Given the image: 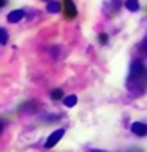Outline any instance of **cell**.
I'll return each instance as SVG.
<instances>
[{
    "mask_svg": "<svg viewBox=\"0 0 147 152\" xmlns=\"http://www.w3.org/2000/svg\"><path fill=\"white\" fill-rule=\"evenodd\" d=\"M143 73H145V64L140 59H135L131 63V68H129V81H127V84L129 86H135L143 77Z\"/></svg>",
    "mask_w": 147,
    "mask_h": 152,
    "instance_id": "obj_1",
    "label": "cell"
},
{
    "mask_svg": "<svg viewBox=\"0 0 147 152\" xmlns=\"http://www.w3.org/2000/svg\"><path fill=\"white\" fill-rule=\"evenodd\" d=\"M63 13H65V16L68 18V20H72V18H76V15H77V9H76V4H74V0H63Z\"/></svg>",
    "mask_w": 147,
    "mask_h": 152,
    "instance_id": "obj_2",
    "label": "cell"
},
{
    "mask_svg": "<svg viewBox=\"0 0 147 152\" xmlns=\"http://www.w3.org/2000/svg\"><path fill=\"white\" fill-rule=\"evenodd\" d=\"M65 136V129H57V131H54L49 138H47V141H45V148H52L56 143H59V140Z\"/></svg>",
    "mask_w": 147,
    "mask_h": 152,
    "instance_id": "obj_3",
    "label": "cell"
},
{
    "mask_svg": "<svg viewBox=\"0 0 147 152\" xmlns=\"http://www.w3.org/2000/svg\"><path fill=\"white\" fill-rule=\"evenodd\" d=\"M24 16H25V11H24V9H15V11H11V13L7 15V20H9L11 23H18V22L24 20Z\"/></svg>",
    "mask_w": 147,
    "mask_h": 152,
    "instance_id": "obj_4",
    "label": "cell"
},
{
    "mask_svg": "<svg viewBox=\"0 0 147 152\" xmlns=\"http://www.w3.org/2000/svg\"><path fill=\"white\" fill-rule=\"evenodd\" d=\"M131 131L136 136H145L147 134V125L142 124V122H135V124H131Z\"/></svg>",
    "mask_w": 147,
    "mask_h": 152,
    "instance_id": "obj_5",
    "label": "cell"
},
{
    "mask_svg": "<svg viewBox=\"0 0 147 152\" xmlns=\"http://www.w3.org/2000/svg\"><path fill=\"white\" fill-rule=\"evenodd\" d=\"M61 9H63V6H61L59 2H56V0H49V6H47V11H49V13L56 15V13H59Z\"/></svg>",
    "mask_w": 147,
    "mask_h": 152,
    "instance_id": "obj_6",
    "label": "cell"
},
{
    "mask_svg": "<svg viewBox=\"0 0 147 152\" xmlns=\"http://www.w3.org/2000/svg\"><path fill=\"white\" fill-rule=\"evenodd\" d=\"M126 7H127L131 13L140 11V4H138V0H126Z\"/></svg>",
    "mask_w": 147,
    "mask_h": 152,
    "instance_id": "obj_7",
    "label": "cell"
},
{
    "mask_svg": "<svg viewBox=\"0 0 147 152\" xmlns=\"http://www.w3.org/2000/svg\"><path fill=\"white\" fill-rule=\"evenodd\" d=\"M63 104H65L66 107H74V106L77 104V97H76V95H68V97L63 99Z\"/></svg>",
    "mask_w": 147,
    "mask_h": 152,
    "instance_id": "obj_8",
    "label": "cell"
},
{
    "mask_svg": "<svg viewBox=\"0 0 147 152\" xmlns=\"http://www.w3.org/2000/svg\"><path fill=\"white\" fill-rule=\"evenodd\" d=\"M7 39H9L7 31H6L4 27H0V45H6V43H7Z\"/></svg>",
    "mask_w": 147,
    "mask_h": 152,
    "instance_id": "obj_9",
    "label": "cell"
},
{
    "mask_svg": "<svg viewBox=\"0 0 147 152\" xmlns=\"http://www.w3.org/2000/svg\"><path fill=\"white\" fill-rule=\"evenodd\" d=\"M50 99H52V100H61V99H63V91H61V90H52Z\"/></svg>",
    "mask_w": 147,
    "mask_h": 152,
    "instance_id": "obj_10",
    "label": "cell"
},
{
    "mask_svg": "<svg viewBox=\"0 0 147 152\" xmlns=\"http://www.w3.org/2000/svg\"><path fill=\"white\" fill-rule=\"evenodd\" d=\"M97 39H99V43H102V45H106V43H108V34H104V32H101Z\"/></svg>",
    "mask_w": 147,
    "mask_h": 152,
    "instance_id": "obj_11",
    "label": "cell"
},
{
    "mask_svg": "<svg viewBox=\"0 0 147 152\" xmlns=\"http://www.w3.org/2000/svg\"><path fill=\"white\" fill-rule=\"evenodd\" d=\"M140 50H142V54H145V56H147V36H145V39L142 41V45H140Z\"/></svg>",
    "mask_w": 147,
    "mask_h": 152,
    "instance_id": "obj_12",
    "label": "cell"
},
{
    "mask_svg": "<svg viewBox=\"0 0 147 152\" xmlns=\"http://www.w3.org/2000/svg\"><path fill=\"white\" fill-rule=\"evenodd\" d=\"M4 129H6V120H4V118H0V134H2Z\"/></svg>",
    "mask_w": 147,
    "mask_h": 152,
    "instance_id": "obj_13",
    "label": "cell"
},
{
    "mask_svg": "<svg viewBox=\"0 0 147 152\" xmlns=\"http://www.w3.org/2000/svg\"><path fill=\"white\" fill-rule=\"evenodd\" d=\"M6 4H7V0H0V7H4Z\"/></svg>",
    "mask_w": 147,
    "mask_h": 152,
    "instance_id": "obj_14",
    "label": "cell"
},
{
    "mask_svg": "<svg viewBox=\"0 0 147 152\" xmlns=\"http://www.w3.org/2000/svg\"><path fill=\"white\" fill-rule=\"evenodd\" d=\"M92 152H101V150H92Z\"/></svg>",
    "mask_w": 147,
    "mask_h": 152,
    "instance_id": "obj_15",
    "label": "cell"
},
{
    "mask_svg": "<svg viewBox=\"0 0 147 152\" xmlns=\"http://www.w3.org/2000/svg\"><path fill=\"white\" fill-rule=\"evenodd\" d=\"M43 2H49V0H43Z\"/></svg>",
    "mask_w": 147,
    "mask_h": 152,
    "instance_id": "obj_16",
    "label": "cell"
}]
</instances>
